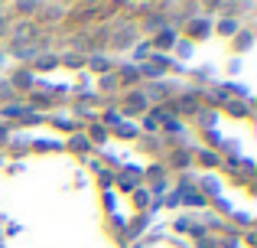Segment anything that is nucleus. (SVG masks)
Returning <instances> with one entry per match:
<instances>
[{
  "label": "nucleus",
  "instance_id": "obj_1",
  "mask_svg": "<svg viewBox=\"0 0 257 248\" xmlns=\"http://www.w3.org/2000/svg\"><path fill=\"white\" fill-rule=\"evenodd\" d=\"M127 108H131V111H140V108H144V98H140V95H134V98H131V105H127Z\"/></svg>",
  "mask_w": 257,
  "mask_h": 248
},
{
  "label": "nucleus",
  "instance_id": "obj_2",
  "mask_svg": "<svg viewBox=\"0 0 257 248\" xmlns=\"http://www.w3.org/2000/svg\"><path fill=\"white\" fill-rule=\"evenodd\" d=\"M30 36H33L30 26H20V30H17V39H30Z\"/></svg>",
  "mask_w": 257,
  "mask_h": 248
},
{
  "label": "nucleus",
  "instance_id": "obj_3",
  "mask_svg": "<svg viewBox=\"0 0 257 248\" xmlns=\"http://www.w3.org/2000/svg\"><path fill=\"white\" fill-rule=\"evenodd\" d=\"M52 65H56V59H52V56H49V59H46V56L39 59V69H52Z\"/></svg>",
  "mask_w": 257,
  "mask_h": 248
},
{
  "label": "nucleus",
  "instance_id": "obj_4",
  "mask_svg": "<svg viewBox=\"0 0 257 248\" xmlns=\"http://www.w3.org/2000/svg\"><path fill=\"white\" fill-rule=\"evenodd\" d=\"M91 65H94V69H101V72H104V69H107V59H91Z\"/></svg>",
  "mask_w": 257,
  "mask_h": 248
}]
</instances>
